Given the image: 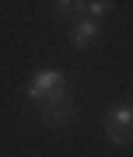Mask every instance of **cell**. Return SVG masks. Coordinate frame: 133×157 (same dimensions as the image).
<instances>
[{"mask_svg":"<svg viewBox=\"0 0 133 157\" xmlns=\"http://www.w3.org/2000/svg\"><path fill=\"white\" fill-rule=\"evenodd\" d=\"M56 7V14H77L84 11V4H77V0H60V4H53Z\"/></svg>","mask_w":133,"mask_h":157,"instance_id":"cell-6","label":"cell"},{"mask_svg":"<svg viewBox=\"0 0 133 157\" xmlns=\"http://www.w3.org/2000/svg\"><path fill=\"white\" fill-rule=\"evenodd\" d=\"M105 133H109V140L119 143V147L133 143V108L112 105L109 112H105Z\"/></svg>","mask_w":133,"mask_h":157,"instance_id":"cell-2","label":"cell"},{"mask_svg":"<svg viewBox=\"0 0 133 157\" xmlns=\"http://www.w3.org/2000/svg\"><path fill=\"white\" fill-rule=\"evenodd\" d=\"M98 21H91V17H88V21H77V25H74V32H70V42L74 45H77V49H88V45H95V42H98Z\"/></svg>","mask_w":133,"mask_h":157,"instance_id":"cell-4","label":"cell"},{"mask_svg":"<svg viewBox=\"0 0 133 157\" xmlns=\"http://www.w3.org/2000/svg\"><path fill=\"white\" fill-rule=\"evenodd\" d=\"M74 112H77V105H74V98H70V91L60 87V91H53V94H46L39 101V119L46 126H63V122H70Z\"/></svg>","mask_w":133,"mask_h":157,"instance_id":"cell-1","label":"cell"},{"mask_svg":"<svg viewBox=\"0 0 133 157\" xmlns=\"http://www.w3.org/2000/svg\"><path fill=\"white\" fill-rule=\"evenodd\" d=\"M109 0H91V4H84V11H88L91 14V21H95V17H102V14H109Z\"/></svg>","mask_w":133,"mask_h":157,"instance_id":"cell-5","label":"cell"},{"mask_svg":"<svg viewBox=\"0 0 133 157\" xmlns=\"http://www.w3.org/2000/svg\"><path fill=\"white\" fill-rule=\"evenodd\" d=\"M60 87H66V73L63 70H39V73H32L25 94L32 101H42L46 94H53V91H60Z\"/></svg>","mask_w":133,"mask_h":157,"instance_id":"cell-3","label":"cell"}]
</instances>
